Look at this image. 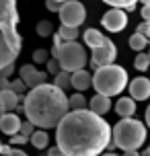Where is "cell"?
Returning <instances> with one entry per match:
<instances>
[{
  "label": "cell",
  "mask_w": 150,
  "mask_h": 156,
  "mask_svg": "<svg viewBox=\"0 0 150 156\" xmlns=\"http://www.w3.org/2000/svg\"><path fill=\"white\" fill-rule=\"evenodd\" d=\"M111 125L91 109L70 111L55 127V144L66 156H99L111 144Z\"/></svg>",
  "instance_id": "6da1fadb"
},
{
  "label": "cell",
  "mask_w": 150,
  "mask_h": 156,
  "mask_svg": "<svg viewBox=\"0 0 150 156\" xmlns=\"http://www.w3.org/2000/svg\"><path fill=\"white\" fill-rule=\"evenodd\" d=\"M23 113L35 127L52 129L70 113V101L64 94V88L55 84L35 86L23 97Z\"/></svg>",
  "instance_id": "7a4b0ae2"
},
{
  "label": "cell",
  "mask_w": 150,
  "mask_h": 156,
  "mask_svg": "<svg viewBox=\"0 0 150 156\" xmlns=\"http://www.w3.org/2000/svg\"><path fill=\"white\" fill-rule=\"evenodd\" d=\"M113 142L119 150H140L146 142V125L134 117H121L113 127Z\"/></svg>",
  "instance_id": "3957f363"
},
{
  "label": "cell",
  "mask_w": 150,
  "mask_h": 156,
  "mask_svg": "<svg viewBox=\"0 0 150 156\" xmlns=\"http://www.w3.org/2000/svg\"><path fill=\"white\" fill-rule=\"evenodd\" d=\"M93 86L99 94H107V97H115V94L123 93V88L127 86L126 68L117 66V64L97 68L93 74Z\"/></svg>",
  "instance_id": "277c9868"
},
{
  "label": "cell",
  "mask_w": 150,
  "mask_h": 156,
  "mask_svg": "<svg viewBox=\"0 0 150 156\" xmlns=\"http://www.w3.org/2000/svg\"><path fill=\"white\" fill-rule=\"evenodd\" d=\"M52 55L58 58V62L62 66V70L68 72H76L82 70L88 62L87 49L76 43V41H62V43H54L52 47Z\"/></svg>",
  "instance_id": "5b68a950"
},
{
  "label": "cell",
  "mask_w": 150,
  "mask_h": 156,
  "mask_svg": "<svg viewBox=\"0 0 150 156\" xmlns=\"http://www.w3.org/2000/svg\"><path fill=\"white\" fill-rule=\"evenodd\" d=\"M19 25V12H16V0H0V33L4 35L10 45L16 51L23 47V37L16 31Z\"/></svg>",
  "instance_id": "8992f818"
},
{
  "label": "cell",
  "mask_w": 150,
  "mask_h": 156,
  "mask_svg": "<svg viewBox=\"0 0 150 156\" xmlns=\"http://www.w3.org/2000/svg\"><path fill=\"white\" fill-rule=\"evenodd\" d=\"M60 21L62 25H68V27H80V25L87 21V8L82 2L78 0H68L64 2L62 8H60Z\"/></svg>",
  "instance_id": "52a82bcc"
},
{
  "label": "cell",
  "mask_w": 150,
  "mask_h": 156,
  "mask_svg": "<svg viewBox=\"0 0 150 156\" xmlns=\"http://www.w3.org/2000/svg\"><path fill=\"white\" fill-rule=\"evenodd\" d=\"M117 58V47L115 43L111 41V39H105L99 47L93 49V55H91V64H93V68H103V66H109L113 64V60Z\"/></svg>",
  "instance_id": "ba28073f"
},
{
  "label": "cell",
  "mask_w": 150,
  "mask_h": 156,
  "mask_svg": "<svg viewBox=\"0 0 150 156\" xmlns=\"http://www.w3.org/2000/svg\"><path fill=\"white\" fill-rule=\"evenodd\" d=\"M101 25L107 29V31H111V33L123 31V29H126V25H127V12L123 10V8L111 6V10H107V12L103 15Z\"/></svg>",
  "instance_id": "9c48e42d"
},
{
  "label": "cell",
  "mask_w": 150,
  "mask_h": 156,
  "mask_svg": "<svg viewBox=\"0 0 150 156\" xmlns=\"http://www.w3.org/2000/svg\"><path fill=\"white\" fill-rule=\"evenodd\" d=\"M48 74L49 72L45 70H37L33 64H25L21 66V70H19V76L23 78V82L27 84V88H35V86H41L48 82Z\"/></svg>",
  "instance_id": "30bf717a"
},
{
  "label": "cell",
  "mask_w": 150,
  "mask_h": 156,
  "mask_svg": "<svg viewBox=\"0 0 150 156\" xmlns=\"http://www.w3.org/2000/svg\"><path fill=\"white\" fill-rule=\"evenodd\" d=\"M21 51H16L15 47L4 39V35L0 33V76H2V72L6 70L8 66H15V60Z\"/></svg>",
  "instance_id": "8fae6325"
},
{
  "label": "cell",
  "mask_w": 150,
  "mask_h": 156,
  "mask_svg": "<svg viewBox=\"0 0 150 156\" xmlns=\"http://www.w3.org/2000/svg\"><path fill=\"white\" fill-rule=\"evenodd\" d=\"M130 97H134L136 101H146L150 99V80L146 76H136L130 82Z\"/></svg>",
  "instance_id": "7c38bea8"
},
{
  "label": "cell",
  "mask_w": 150,
  "mask_h": 156,
  "mask_svg": "<svg viewBox=\"0 0 150 156\" xmlns=\"http://www.w3.org/2000/svg\"><path fill=\"white\" fill-rule=\"evenodd\" d=\"M21 125H23V121L19 119V115L8 111L6 115L0 119V132L6 133V136H15V133H21Z\"/></svg>",
  "instance_id": "4fadbf2b"
},
{
  "label": "cell",
  "mask_w": 150,
  "mask_h": 156,
  "mask_svg": "<svg viewBox=\"0 0 150 156\" xmlns=\"http://www.w3.org/2000/svg\"><path fill=\"white\" fill-rule=\"evenodd\" d=\"M91 86H93V74H88L84 68L72 72V88H76L78 93H82V90H87Z\"/></svg>",
  "instance_id": "5bb4252c"
},
{
  "label": "cell",
  "mask_w": 150,
  "mask_h": 156,
  "mask_svg": "<svg viewBox=\"0 0 150 156\" xmlns=\"http://www.w3.org/2000/svg\"><path fill=\"white\" fill-rule=\"evenodd\" d=\"M115 113L119 117H134L136 99L134 97H119L117 101H115Z\"/></svg>",
  "instance_id": "9a60e30c"
},
{
  "label": "cell",
  "mask_w": 150,
  "mask_h": 156,
  "mask_svg": "<svg viewBox=\"0 0 150 156\" xmlns=\"http://www.w3.org/2000/svg\"><path fill=\"white\" fill-rule=\"evenodd\" d=\"M88 109L95 111L97 115H105L107 111L111 109V97H107V94H99L97 93L91 101H88Z\"/></svg>",
  "instance_id": "2e32d148"
},
{
  "label": "cell",
  "mask_w": 150,
  "mask_h": 156,
  "mask_svg": "<svg viewBox=\"0 0 150 156\" xmlns=\"http://www.w3.org/2000/svg\"><path fill=\"white\" fill-rule=\"evenodd\" d=\"M23 101L21 99V94L15 93L12 88H6V90H0V103L6 107L8 111H15L16 107H19V103Z\"/></svg>",
  "instance_id": "e0dca14e"
},
{
  "label": "cell",
  "mask_w": 150,
  "mask_h": 156,
  "mask_svg": "<svg viewBox=\"0 0 150 156\" xmlns=\"http://www.w3.org/2000/svg\"><path fill=\"white\" fill-rule=\"evenodd\" d=\"M82 39H84V43H87L91 49H95V47H99L107 37H105L99 29H87V31H84V35H82Z\"/></svg>",
  "instance_id": "ac0fdd59"
},
{
  "label": "cell",
  "mask_w": 150,
  "mask_h": 156,
  "mask_svg": "<svg viewBox=\"0 0 150 156\" xmlns=\"http://www.w3.org/2000/svg\"><path fill=\"white\" fill-rule=\"evenodd\" d=\"M31 144L35 146L37 150H45L48 148V144H49V133H48V129H35L33 132V136H31Z\"/></svg>",
  "instance_id": "d6986e66"
},
{
  "label": "cell",
  "mask_w": 150,
  "mask_h": 156,
  "mask_svg": "<svg viewBox=\"0 0 150 156\" xmlns=\"http://www.w3.org/2000/svg\"><path fill=\"white\" fill-rule=\"evenodd\" d=\"M127 43H130V47H132V49H136V51H144V49H146V45H148V37H146L144 33H138V31H136L134 35L130 37V41H127Z\"/></svg>",
  "instance_id": "ffe728a7"
},
{
  "label": "cell",
  "mask_w": 150,
  "mask_h": 156,
  "mask_svg": "<svg viewBox=\"0 0 150 156\" xmlns=\"http://www.w3.org/2000/svg\"><path fill=\"white\" fill-rule=\"evenodd\" d=\"M54 84L55 86H60V88H70L72 86V72H68V70H60L58 74L54 76Z\"/></svg>",
  "instance_id": "44dd1931"
},
{
  "label": "cell",
  "mask_w": 150,
  "mask_h": 156,
  "mask_svg": "<svg viewBox=\"0 0 150 156\" xmlns=\"http://www.w3.org/2000/svg\"><path fill=\"white\" fill-rule=\"evenodd\" d=\"M70 101V111H80V109H87V99L82 93H74L72 97H68Z\"/></svg>",
  "instance_id": "7402d4cb"
},
{
  "label": "cell",
  "mask_w": 150,
  "mask_h": 156,
  "mask_svg": "<svg viewBox=\"0 0 150 156\" xmlns=\"http://www.w3.org/2000/svg\"><path fill=\"white\" fill-rule=\"evenodd\" d=\"M105 4H109V6H115V8H123V10H134L136 4L140 2V0H103Z\"/></svg>",
  "instance_id": "603a6c76"
},
{
  "label": "cell",
  "mask_w": 150,
  "mask_h": 156,
  "mask_svg": "<svg viewBox=\"0 0 150 156\" xmlns=\"http://www.w3.org/2000/svg\"><path fill=\"white\" fill-rule=\"evenodd\" d=\"M58 33H60V37H62L64 41H76V37H78V27H68V25H62Z\"/></svg>",
  "instance_id": "cb8c5ba5"
},
{
  "label": "cell",
  "mask_w": 150,
  "mask_h": 156,
  "mask_svg": "<svg viewBox=\"0 0 150 156\" xmlns=\"http://www.w3.org/2000/svg\"><path fill=\"white\" fill-rule=\"evenodd\" d=\"M134 68H136L138 72H146V70L150 68V55L140 51V54L136 55V60H134Z\"/></svg>",
  "instance_id": "d4e9b609"
},
{
  "label": "cell",
  "mask_w": 150,
  "mask_h": 156,
  "mask_svg": "<svg viewBox=\"0 0 150 156\" xmlns=\"http://www.w3.org/2000/svg\"><path fill=\"white\" fill-rule=\"evenodd\" d=\"M54 33V23L52 21H39L37 23V35L39 37H48Z\"/></svg>",
  "instance_id": "484cf974"
},
{
  "label": "cell",
  "mask_w": 150,
  "mask_h": 156,
  "mask_svg": "<svg viewBox=\"0 0 150 156\" xmlns=\"http://www.w3.org/2000/svg\"><path fill=\"white\" fill-rule=\"evenodd\" d=\"M49 55H52V51H48V49H43V47H39V49H35L31 55V60L35 64H45L49 60Z\"/></svg>",
  "instance_id": "4316f807"
},
{
  "label": "cell",
  "mask_w": 150,
  "mask_h": 156,
  "mask_svg": "<svg viewBox=\"0 0 150 156\" xmlns=\"http://www.w3.org/2000/svg\"><path fill=\"white\" fill-rule=\"evenodd\" d=\"M45 66H48V72H49V74H54V76L62 70V66H60V62H58V58H54V55L45 62Z\"/></svg>",
  "instance_id": "83f0119b"
},
{
  "label": "cell",
  "mask_w": 150,
  "mask_h": 156,
  "mask_svg": "<svg viewBox=\"0 0 150 156\" xmlns=\"http://www.w3.org/2000/svg\"><path fill=\"white\" fill-rule=\"evenodd\" d=\"M27 142H31V138L29 136H25V133H15V136H10V144L12 146H23V144H27Z\"/></svg>",
  "instance_id": "f1b7e54d"
},
{
  "label": "cell",
  "mask_w": 150,
  "mask_h": 156,
  "mask_svg": "<svg viewBox=\"0 0 150 156\" xmlns=\"http://www.w3.org/2000/svg\"><path fill=\"white\" fill-rule=\"evenodd\" d=\"M10 88L15 90V93H25V88H27V84L23 82V78H19V80H10Z\"/></svg>",
  "instance_id": "f546056e"
},
{
  "label": "cell",
  "mask_w": 150,
  "mask_h": 156,
  "mask_svg": "<svg viewBox=\"0 0 150 156\" xmlns=\"http://www.w3.org/2000/svg\"><path fill=\"white\" fill-rule=\"evenodd\" d=\"M33 132H35V125H33L29 119H27V121H23V125H21V133H25V136H29V138H31Z\"/></svg>",
  "instance_id": "4dcf8cb0"
},
{
  "label": "cell",
  "mask_w": 150,
  "mask_h": 156,
  "mask_svg": "<svg viewBox=\"0 0 150 156\" xmlns=\"http://www.w3.org/2000/svg\"><path fill=\"white\" fill-rule=\"evenodd\" d=\"M45 8H48V10H52V12H60L62 4H60L58 0H45Z\"/></svg>",
  "instance_id": "1f68e13d"
},
{
  "label": "cell",
  "mask_w": 150,
  "mask_h": 156,
  "mask_svg": "<svg viewBox=\"0 0 150 156\" xmlns=\"http://www.w3.org/2000/svg\"><path fill=\"white\" fill-rule=\"evenodd\" d=\"M138 33H144L150 39V21H142V23L138 25Z\"/></svg>",
  "instance_id": "d6a6232c"
},
{
  "label": "cell",
  "mask_w": 150,
  "mask_h": 156,
  "mask_svg": "<svg viewBox=\"0 0 150 156\" xmlns=\"http://www.w3.org/2000/svg\"><path fill=\"white\" fill-rule=\"evenodd\" d=\"M48 156H66L64 154V150L55 144V146H52V148H48Z\"/></svg>",
  "instance_id": "836d02e7"
},
{
  "label": "cell",
  "mask_w": 150,
  "mask_h": 156,
  "mask_svg": "<svg viewBox=\"0 0 150 156\" xmlns=\"http://www.w3.org/2000/svg\"><path fill=\"white\" fill-rule=\"evenodd\" d=\"M6 88H10V80L6 76H0V90H6Z\"/></svg>",
  "instance_id": "e575fe53"
},
{
  "label": "cell",
  "mask_w": 150,
  "mask_h": 156,
  "mask_svg": "<svg viewBox=\"0 0 150 156\" xmlns=\"http://www.w3.org/2000/svg\"><path fill=\"white\" fill-rule=\"evenodd\" d=\"M140 15H142V19H144V21H150V4L142 6V10H140Z\"/></svg>",
  "instance_id": "d590c367"
},
{
  "label": "cell",
  "mask_w": 150,
  "mask_h": 156,
  "mask_svg": "<svg viewBox=\"0 0 150 156\" xmlns=\"http://www.w3.org/2000/svg\"><path fill=\"white\" fill-rule=\"evenodd\" d=\"M10 156H29L25 150H21V148H12V152H10Z\"/></svg>",
  "instance_id": "8d00e7d4"
},
{
  "label": "cell",
  "mask_w": 150,
  "mask_h": 156,
  "mask_svg": "<svg viewBox=\"0 0 150 156\" xmlns=\"http://www.w3.org/2000/svg\"><path fill=\"white\" fill-rule=\"evenodd\" d=\"M10 152H12V146H2V154L4 156H10Z\"/></svg>",
  "instance_id": "74e56055"
},
{
  "label": "cell",
  "mask_w": 150,
  "mask_h": 156,
  "mask_svg": "<svg viewBox=\"0 0 150 156\" xmlns=\"http://www.w3.org/2000/svg\"><path fill=\"white\" fill-rule=\"evenodd\" d=\"M6 113H8V109L4 107V105H2V103H0V119H2V117L6 115Z\"/></svg>",
  "instance_id": "f35d334b"
},
{
  "label": "cell",
  "mask_w": 150,
  "mask_h": 156,
  "mask_svg": "<svg viewBox=\"0 0 150 156\" xmlns=\"http://www.w3.org/2000/svg\"><path fill=\"white\" fill-rule=\"evenodd\" d=\"M123 156H140L138 150H130V152H123Z\"/></svg>",
  "instance_id": "ab89813d"
},
{
  "label": "cell",
  "mask_w": 150,
  "mask_h": 156,
  "mask_svg": "<svg viewBox=\"0 0 150 156\" xmlns=\"http://www.w3.org/2000/svg\"><path fill=\"white\" fill-rule=\"evenodd\" d=\"M146 125L150 127V105H148V109H146Z\"/></svg>",
  "instance_id": "60d3db41"
},
{
  "label": "cell",
  "mask_w": 150,
  "mask_h": 156,
  "mask_svg": "<svg viewBox=\"0 0 150 156\" xmlns=\"http://www.w3.org/2000/svg\"><path fill=\"white\" fill-rule=\"evenodd\" d=\"M101 156H117V154H115V152H103Z\"/></svg>",
  "instance_id": "b9f144b4"
},
{
  "label": "cell",
  "mask_w": 150,
  "mask_h": 156,
  "mask_svg": "<svg viewBox=\"0 0 150 156\" xmlns=\"http://www.w3.org/2000/svg\"><path fill=\"white\" fill-rule=\"evenodd\" d=\"M142 2V6H146V4H150V0H140Z\"/></svg>",
  "instance_id": "7bdbcfd3"
},
{
  "label": "cell",
  "mask_w": 150,
  "mask_h": 156,
  "mask_svg": "<svg viewBox=\"0 0 150 156\" xmlns=\"http://www.w3.org/2000/svg\"><path fill=\"white\" fill-rule=\"evenodd\" d=\"M146 156H150V146H148V148H146Z\"/></svg>",
  "instance_id": "ee69618b"
},
{
  "label": "cell",
  "mask_w": 150,
  "mask_h": 156,
  "mask_svg": "<svg viewBox=\"0 0 150 156\" xmlns=\"http://www.w3.org/2000/svg\"><path fill=\"white\" fill-rule=\"evenodd\" d=\"M2 146H4V144H2V142H0V154H2Z\"/></svg>",
  "instance_id": "f6af8a7d"
},
{
  "label": "cell",
  "mask_w": 150,
  "mask_h": 156,
  "mask_svg": "<svg viewBox=\"0 0 150 156\" xmlns=\"http://www.w3.org/2000/svg\"><path fill=\"white\" fill-rule=\"evenodd\" d=\"M58 2H60V4H64V2H68V0H58Z\"/></svg>",
  "instance_id": "bcb514c9"
},
{
  "label": "cell",
  "mask_w": 150,
  "mask_h": 156,
  "mask_svg": "<svg viewBox=\"0 0 150 156\" xmlns=\"http://www.w3.org/2000/svg\"><path fill=\"white\" fill-rule=\"evenodd\" d=\"M148 55H150V49H148Z\"/></svg>",
  "instance_id": "7dc6e473"
}]
</instances>
